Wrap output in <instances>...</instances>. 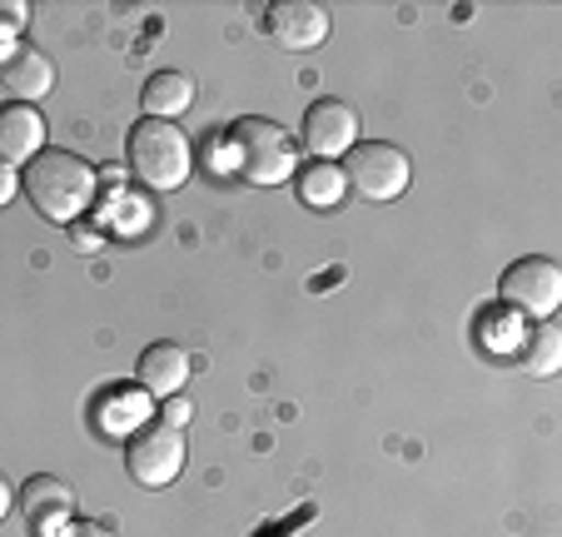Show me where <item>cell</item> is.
Instances as JSON below:
<instances>
[{"label": "cell", "mask_w": 562, "mask_h": 537, "mask_svg": "<svg viewBox=\"0 0 562 537\" xmlns=\"http://www.w3.org/2000/svg\"><path fill=\"white\" fill-rule=\"evenodd\" d=\"M190 369H194V358L190 348L180 344H149L145 354L135 358V379L139 389L149 393V399H170V393H184V383H190Z\"/></svg>", "instance_id": "12"}, {"label": "cell", "mask_w": 562, "mask_h": 537, "mask_svg": "<svg viewBox=\"0 0 562 537\" xmlns=\"http://www.w3.org/2000/svg\"><path fill=\"white\" fill-rule=\"evenodd\" d=\"M304 145L314 159L339 165V159L359 145V110H353L349 100H334V96L314 100V105L304 110Z\"/></svg>", "instance_id": "7"}, {"label": "cell", "mask_w": 562, "mask_h": 537, "mask_svg": "<svg viewBox=\"0 0 562 537\" xmlns=\"http://www.w3.org/2000/svg\"><path fill=\"white\" fill-rule=\"evenodd\" d=\"M139 100H145V115L149 120H170V125H175V120L194 105V80L184 70H155L145 80V96H139Z\"/></svg>", "instance_id": "13"}, {"label": "cell", "mask_w": 562, "mask_h": 537, "mask_svg": "<svg viewBox=\"0 0 562 537\" xmlns=\"http://www.w3.org/2000/svg\"><path fill=\"white\" fill-rule=\"evenodd\" d=\"M60 537H115V533H110L105 523H90V517H86V523H65Z\"/></svg>", "instance_id": "18"}, {"label": "cell", "mask_w": 562, "mask_h": 537, "mask_svg": "<svg viewBox=\"0 0 562 537\" xmlns=\"http://www.w3.org/2000/svg\"><path fill=\"white\" fill-rule=\"evenodd\" d=\"M339 169H344V184L353 194H363L369 204H393L414 184V159L398 145H389V139H359L339 159Z\"/></svg>", "instance_id": "4"}, {"label": "cell", "mask_w": 562, "mask_h": 537, "mask_svg": "<svg viewBox=\"0 0 562 537\" xmlns=\"http://www.w3.org/2000/svg\"><path fill=\"white\" fill-rule=\"evenodd\" d=\"M190 399H184V393H170V399H159V413H155V418L159 423H165V428H180L184 433V423H190Z\"/></svg>", "instance_id": "16"}, {"label": "cell", "mask_w": 562, "mask_h": 537, "mask_svg": "<svg viewBox=\"0 0 562 537\" xmlns=\"http://www.w3.org/2000/svg\"><path fill=\"white\" fill-rule=\"evenodd\" d=\"M50 130H45L41 105H21V100H5L0 105V165H31L45 149Z\"/></svg>", "instance_id": "9"}, {"label": "cell", "mask_w": 562, "mask_h": 537, "mask_svg": "<svg viewBox=\"0 0 562 537\" xmlns=\"http://www.w3.org/2000/svg\"><path fill=\"white\" fill-rule=\"evenodd\" d=\"M21 190L25 200L35 204V214L50 224H75L80 214L95 204V190H100V175L95 165H86L80 155L70 149H50L45 145L31 165L21 169Z\"/></svg>", "instance_id": "1"}, {"label": "cell", "mask_w": 562, "mask_h": 537, "mask_svg": "<svg viewBox=\"0 0 562 537\" xmlns=\"http://www.w3.org/2000/svg\"><path fill=\"white\" fill-rule=\"evenodd\" d=\"M294 190H299V204H308V210H339L344 194H349V184H344V169L339 165L314 159L308 169H299V175H294Z\"/></svg>", "instance_id": "14"}, {"label": "cell", "mask_w": 562, "mask_h": 537, "mask_svg": "<svg viewBox=\"0 0 562 537\" xmlns=\"http://www.w3.org/2000/svg\"><path fill=\"white\" fill-rule=\"evenodd\" d=\"M130 175L145 184V190L155 194H175L190 184L194 175V145L190 135H184L180 125H170V120H135L130 125Z\"/></svg>", "instance_id": "2"}, {"label": "cell", "mask_w": 562, "mask_h": 537, "mask_svg": "<svg viewBox=\"0 0 562 537\" xmlns=\"http://www.w3.org/2000/svg\"><path fill=\"white\" fill-rule=\"evenodd\" d=\"M229 155H234V169L245 184H259V190H274L284 179L299 175V145L284 125L265 115H239L229 125Z\"/></svg>", "instance_id": "3"}, {"label": "cell", "mask_w": 562, "mask_h": 537, "mask_svg": "<svg viewBox=\"0 0 562 537\" xmlns=\"http://www.w3.org/2000/svg\"><path fill=\"white\" fill-rule=\"evenodd\" d=\"M498 299H503L508 314H522V318L548 324V318L562 309V269H558V259H548V254H528V259L508 264L503 279H498Z\"/></svg>", "instance_id": "5"}, {"label": "cell", "mask_w": 562, "mask_h": 537, "mask_svg": "<svg viewBox=\"0 0 562 537\" xmlns=\"http://www.w3.org/2000/svg\"><path fill=\"white\" fill-rule=\"evenodd\" d=\"M0 85H5L21 105H35V100H45L55 90V60L41 45L21 41L11 55H0Z\"/></svg>", "instance_id": "10"}, {"label": "cell", "mask_w": 562, "mask_h": 537, "mask_svg": "<svg viewBox=\"0 0 562 537\" xmlns=\"http://www.w3.org/2000/svg\"><path fill=\"white\" fill-rule=\"evenodd\" d=\"M518 363L528 379H552V373L562 369V328L552 324H532L528 334H522V348H518Z\"/></svg>", "instance_id": "15"}, {"label": "cell", "mask_w": 562, "mask_h": 537, "mask_svg": "<svg viewBox=\"0 0 562 537\" xmlns=\"http://www.w3.org/2000/svg\"><path fill=\"white\" fill-rule=\"evenodd\" d=\"M15 503H21V513H25V523H31V533L35 537H60V527L70 523V513H75V488L65 483V478H50V473H35L31 483L15 493Z\"/></svg>", "instance_id": "8"}, {"label": "cell", "mask_w": 562, "mask_h": 537, "mask_svg": "<svg viewBox=\"0 0 562 537\" xmlns=\"http://www.w3.org/2000/svg\"><path fill=\"white\" fill-rule=\"evenodd\" d=\"M21 194V169H11V165H0V210Z\"/></svg>", "instance_id": "17"}, {"label": "cell", "mask_w": 562, "mask_h": 537, "mask_svg": "<svg viewBox=\"0 0 562 537\" xmlns=\"http://www.w3.org/2000/svg\"><path fill=\"white\" fill-rule=\"evenodd\" d=\"M334 21L324 5H308V0H284V5H274L269 11V35H274L284 51H318V45L329 41Z\"/></svg>", "instance_id": "11"}, {"label": "cell", "mask_w": 562, "mask_h": 537, "mask_svg": "<svg viewBox=\"0 0 562 537\" xmlns=\"http://www.w3.org/2000/svg\"><path fill=\"white\" fill-rule=\"evenodd\" d=\"M184 458H190V443H184L180 428H165V423H145L135 438L125 443V473L135 478L139 488L159 493V488H170L175 478L184 473Z\"/></svg>", "instance_id": "6"}, {"label": "cell", "mask_w": 562, "mask_h": 537, "mask_svg": "<svg viewBox=\"0 0 562 537\" xmlns=\"http://www.w3.org/2000/svg\"><path fill=\"white\" fill-rule=\"evenodd\" d=\"M11 507H15V488L5 483V478H0V523L11 517Z\"/></svg>", "instance_id": "19"}]
</instances>
